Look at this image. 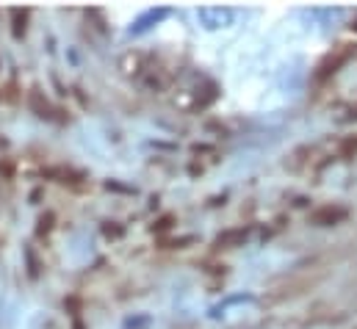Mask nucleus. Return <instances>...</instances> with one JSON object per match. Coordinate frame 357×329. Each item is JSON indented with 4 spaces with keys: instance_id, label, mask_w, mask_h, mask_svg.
Instances as JSON below:
<instances>
[{
    "instance_id": "nucleus-1",
    "label": "nucleus",
    "mask_w": 357,
    "mask_h": 329,
    "mask_svg": "<svg viewBox=\"0 0 357 329\" xmlns=\"http://www.w3.org/2000/svg\"><path fill=\"white\" fill-rule=\"evenodd\" d=\"M197 17L202 20V25H205L208 31H216V28L230 25V22L236 20V11L227 8V6H202V8L197 11Z\"/></svg>"
},
{
    "instance_id": "nucleus-2",
    "label": "nucleus",
    "mask_w": 357,
    "mask_h": 329,
    "mask_svg": "<svg viewBox=\"0 0 357 329\" xmlns=\"http://www.w3.org/2000/svg\"><path fill=\"white\" fill-rule=\"evenodd\" d=\"M347 216H349L347 208H341V205H324V208H319V211L310 216V222L319 224V227H333V224L347 222Z\"/></svg>"
},
{
    "instance_id": "nucleus-3",
    "label": "nucleus",
    "mask_w": 357,
    "mask_h": 329,
    "mask_svg": "<svg viewBox=\"0 0 357 329\" xmlns=\"http://www.w3.org/2000/svg\"><path fill=\"white\" fill-rule=\"evenodd\" d=\"M349 56H352V50L344 45L341 50H335V56H327V61L319 67V72H316V78L319 81H324V78H330V75H335L338 72V67H344L347 61H349Z\"/></svg>"
},
{
    "instance_id": "nucleus-4",
    "label": "nucleus",
    "mask_w": 357,
    "mask_h": 329,
    "mask_svg": "<svg viewBox=\"0 0 357 329\" xmlns=\"http://www.w3.org/2000/svg\"><path fill=\"white\" fill-rule=\"evenodd\" d=\"M247 236H250V230H247V227H236V230H227V233H222V236L216 238V247H219V249L241 247V244L247 241Z\"/></svg>"
}]
</instances>
